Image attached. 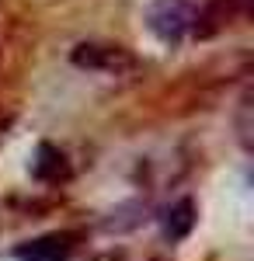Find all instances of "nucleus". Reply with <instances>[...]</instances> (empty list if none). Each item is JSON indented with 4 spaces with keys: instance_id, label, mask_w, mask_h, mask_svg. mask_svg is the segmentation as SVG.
<instances>
[{
    "instance_id": "nucleus-1",
    "label": "nucleus",
    "mask_w": 254,
    "mask_h": 261,
    "mask_svg": "<svg viewBox=\"0 0 254 261\" xmlns=\"http://www.w3.org/2000/svg\"><path fill=\"white\" fill-rule=\"evenodd\" d=\"M198 21L195 0H154L146 11V28L164 45H177Z\"/></svg>"
},
{
    "instance_id": "nucleus-2",
    "label": "nucleus",
    "mask_w": 254,
    "mask_h": 261,
    "mask_svg": "<svg viewBox=\"0 0 254 261\" xmlns=\"http://www.w3.org/2000/svg\"><path fill=\"white\" fill-rule=\"evenodd\" d=\"M73 63L84 66V70H94V73H129V70H136V60L125 53V49H118V45H98V42H84L73 49Z\"/></svg>"
},
{
    "instance_id": "nucleus-3",
    "label": "nucleus",
    "mask_w": 254,
    "mask_h": 261,
    "mask_svg": "<svg viewBox=\"0 0 254 261\" xmlns=\"http://www.w3.org/2000/svg\"><path fill=\"white\" fill-rule=\"evenodd\" d=\"M70 251H73V237L70 233H49V237L24 244L18 251V258L21 261H66Z\"/></svg>"
},
{
    "instance_id": "nucleus-4",
    "label": "nucleus",
    "mask_w": 254,
    "mask_h": 261,
    "mask_svg": "<svg viewBox=\"0 0 254 261\" xmlns=\"http://www.w3.org/2000/svg\"><path fill=\"white\" fill-rule=\"evenodd\" d=\"M192 223H195V205L185 199V202H177L174 209L167 213V220H164V233H167L171 241H181V237L192 230Z\"/></svg>"
},
{
    "instance_id": "nucleus-5",
    "label": "nucleus",
    "mask_w": 254,
    "mask_h": 261,
    "mask_svg": "<svg viewBox=\"0 0 254 261\" xmlns=\"http://www.w3.org/2000/svg\"><path fill=\"white\" fill-rule=\"evenodd\" d=\"M35 174L45 181H53L63 174V153H56L53 146H42L39 150V161H35Z\"/></svg>"
}]
</instances>
